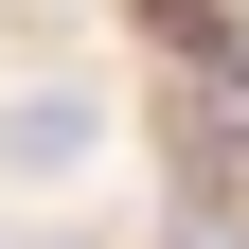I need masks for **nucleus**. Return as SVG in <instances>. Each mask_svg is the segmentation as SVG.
<instances>
[{
  "label": "nucleus",
  "instance_id": "obj_1",
  "mask_svg": "<svg viewBox=\"0 0 249 249\" xmlns=\"http://www.w3.org/2000/svg\"><path fill=\"white\" fill-rule=\"evenodd\" d=\"M107 160V107L89 89H0V178L36 196V178H89Z\"/></svg>",
  "mask_w": 249,
  "mask_h": 249
},
{
  "label": "nucleus",
  "instance_id": "obj_3",
  "mask_svg": "<svg viewBox=\"0 0 249 249\" xmlns=\"http://www.w3.org/2000/svg\"><path fill=\"white\" fill-rule=\"evenodd\" d=\"M231 249H249V196H231Z\"/></svg>",
  "mask_w": 249,
  "mask_h": 249
},
{
  "label": "nucleus",
  "instance_id": "obj_2",
  "mask_svg": "<svg viewBox=\"0 0 249 249\" xmlns=\"http://www.w3.org/2000/svg\"><path fill=\"white\" fill-rule=\"evenodd\" d=\"M142 36H160L178 71H249V36H231V0H142Z\"/></svg>",
  "mask_w": 249,
  "mask_h": 249
}]
</instances>
